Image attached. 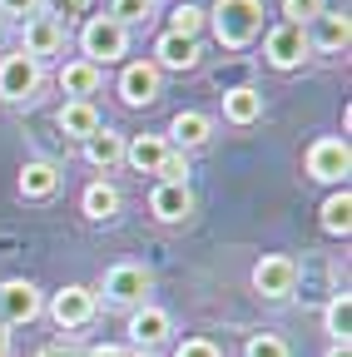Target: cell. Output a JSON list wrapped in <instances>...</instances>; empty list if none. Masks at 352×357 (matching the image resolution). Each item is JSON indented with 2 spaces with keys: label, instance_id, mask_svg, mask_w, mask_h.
<instances>
[{
  "label": "cell",
  "instance_id": "obj_1",
  "mask_svg": "<svg viewBox=\"0 0 352 357\" xmlns=\"http://www.w3.org/2000/svg\"><path fill=\"white\" fill-rule=\"evenodd\" d=\"M204 25H213V40L224 50H243L263 30V0H213V10H204Z\"/></svg>",
  "mask_w": 352,
  "mask_h": 357
},
{
  "label": "cell",
  "instance_id": "obj_2",
  "mask_svg": "<svg viewBox=\"0 0 352 357\" xmlns=\"http://www.w3.org/2000/svg\"><path fill=\"white\" fill-rule=\"evenodd\" d=\"M129 55V30L119 25V20H109V15H90L79 25V60H90V65H114V60H124Z\"/></svg>",
  "mask_w": 352,
  "mask_h": 357
},
{
  "label": "cell",
  "instance_id": "obj_3",
  "mask_svg": "<svg viewBox=\"0 0 352 357\" xmlns=\"http://www.w3.org/2000/svg\"><path fill=\"white\" fill-rule=\"evenodd\" d=\"M149 288H154V278L144 263H114V268H105L95 298H105L109 307H139V303H149Z\"/></svg>",
  "mask_w": 352,
  "mask_h": 357
},
{
  "label": "cell",
  "instance_id": "obj_4",
  "mask_svg": "<svg viewBox=\"0 0 352 357\" xmlns=\"http://www.w3.org/2000/svg\"><path fill=\"white\" fill-rule=\"evenodd\" d=\"M40 84H45V65H35L30 55L10 50L0 60V100L6 105H30L40 95Z\"/></svg>",
  "mask_w": 352,
  "mask_h": 357
},
{
  "label": "cell",
  "instance_id": "obj_5",
  "mask_svg": "<svg viewBox=\"0 0 352 357\" xmlns=\"http://www.w3.org/2000/svg\"><path fill=\"white\" fill-rule=\"evenodd\" d=\"M95 312H100V298H95V288H84V283H65V288L50 298V323H55L60 333L90 328Z\"/></svg>",
  "mask_w": 352,
  "mask_h": 357
},
{
  "label": "cell",
  "instance_id": "obj_6",
  "mask_svg": "<svg viewBox=\"0 0 352 357\" xmlns=\"http://www.w3.org/2000/svg\"><path fill=\"white\" fill-rule=\"evenodd\" d=\"M20 55H30L35 65L65 55V20L60 15H30V20H20Z\"/></svg>",
  "mask_w": 352,
  "mask_h": 357
},
{
  "label": "cell",
  "instance_id": "obj_7",
  "mask_svg": "<svg viewBox=\"0 0 352 357\" xmlns=\"http://www.w3.org/2000/svg\"><path fill=\"white\" fill-rule=\"evenodd\" d=\"M253 293H258V298H273V303L293 298V293H298V258H288V253H263V258L253 263Z\"/></svg>",
  "mask_w": 352,
  "mask_h": 357
},
{
  "label": "cell",
  "instance_id": "obj_8",
  "mask_svg": "<svg viewBox=\"0 0 352 357\" xmlns=\"http://www.w3.org/2000/svg\"><path fill=\"white\" fill-rule=\"evenodd\" d=\"M347 169H352L347 139H332V134H328V139H313V144H307V178L342 189V184H347Z\"/></svg>",
  "mask_w": 352,
  "mask_h": 357
},
{
  "label": "cell",
  "instance_id": "obj_9",
  "mask_svg": "<svg viewBox=\"0 0 352 357\" xmlns=\"http://www.w3.org/2000/svg\"><path fill=\"white\" fill-rule=\"evenodd\" d=\"M40 312H45V293H40L30 278H10V283H0V323H6V328L35 323Z\"/></svg>",
  "mask_w": 352,
  "mask_h": 357
},
{
  "label": "cell",
  "instance_id": "obj_10",
  "mask_svg": "<svg viewBox=\"0 0 352 357\" xmlns=\"http://www.w3.org/2000/svg\"><path fill=\"white\" fill-rule=\"evenodd\" d=\"M159 95H164V75L154 70V60H129L119 70V100L129 109H149Z\"/></svg>",
  "mask_w": 352,
  "mask_h": 357
},
{
  "label": "cell",
  "instance_id": "obj_11",
  "mask_svg": "<svg viewBox=\"0 0 352 357\" xmlns=\"http://www.w3.org/2000/svg\"><path fill=\"white\" fill-rule=\"evenodd\" d=\"M307 55H313V45H307V30L303 25H273L268 40H263V60H268L273 70H298Z\"/></svg>",
  "mask_w": 352,
  "mask_h": 357
},
{
  "label": "cell",
  "instance_id": "obj_12",
  "mask_svg": "<svg viewBox=\"0 0 352 357\" xmlns=\"http://www.w3.org/2000/svg\"><path fill=\"white\" fill-rule=\"evenodd\" d=\"M169 333H174V318H169L159 303L129 307V342H135V352H149V347L169 342Z\"/></svg>",
  "mask_w": 352,
  "mask_h": 357
},
{
  "label": "cell",
  "instance_id": "obj_13",
  "mask_svg": "<svg viewBox=\"0 0 352 357\" xmlns=\"http://www.w3.org/2000/svg\"><path fill=\"white\" fill-rule=\"evenodd\" d=\"M199 60H204V45L194 40V35H174V30H164L159 40H154V70L164 75V70H199Z\"/></svg>",
  "mask_w": 352,
  "mask_h": 357
},
{
  "label": "cell",
  "instance_id": "obj_14",
  "mask_svg": "<svg viewBox=\"0 0 352 357\" xmlns=\"http://www.w3.org/2000/svg\"><path fill=\"white\" fill-rule=\"evenodd\" d=\"M164 139H169V149L189 154V149H199V144H208V139H213V119H208V114H199V109H179Z\"/></svg>",
  "mask_w": 352,
  "mask_h": 357
},
{
  "label": "cell",
  "instance_id": "obj_15",
  "mask_svg": "<svg viewBox=\"0 0 352 357\" xmlns=\"http://www.w3.org/2000/svg\"><path fill=\"white\" fill-rule=\"evenodd\" d=\"M55 124H60V134L65 139H90V134H100L105 129V119H100V109H95V100H65L60 105V114H55Z\"/></svg>",
  "mask_w": 352,
  "mask_h": 357
},
{
  "label": "cell",
  "instance_id": "obj_16",
  "mask_svg": "<svg viewBox=\"0 0 352 357\" xmlns=\"http://www.w3.org/2000/svg\"><path fill=\"white\" fill-rule=\"evenodd\" d=\"M347 40H352V25H347L342 10H323V15L313 20V30H307V45L323 50V55H342Z\"/></svg>",
  "mask_w": 352,
  "mask_h": 357
},
{
  "label": "cell",
  "instance_id": "obj_17",
  "mask_svg": "<svg viewBox=\"0 0 352 357\" xmlns=\"http://www.w3.org/2000/svg\"><path fill=\"white\" fill-rule=\"evenodd\" d=\"M149 213H154L159 223H184V218L194 213V194H189V184H154V194H149Z\"/></svg>",
  "mask_w": 352,
  "mask_h": 357
},
{
  "label": "cell",
  "instance_id": "obj_18",
  "mask_svg": "<svg viewBox=\"0 0 352 357\" xmlns=\"http://www.w3.org/2000/svg\"><path fill=\"white\" fill-rule=\"evenodd\" d=\"M15 189H20V199H55L60 194V169L50 164V159H30L25 169H20V178H15Z\"/></svg>",
  "mask_w": 352,
  "mask_h": 357
},
{
  "label": "cell",
  "instance_id": "obj_19",
  "mask_svg": "<svg viewBox=\"0 0 352 357\" xmlns=\"http://www.w3.org/2000/svg\"><path fill=\"white\" fill-rule=\"evenodd\" d=\"M100 84H105V70L90 65V60H70V65H60V89H65V100H90Z\"/></svg>",
  "mask_w": 352,
  "mask_h": 357
},
{
  "label": "cell",
  "instance_id": "obj_20",
  "mask_svg": "<svg viewBox=\"0 0 352 357\" xmlns=\"http://www.w3.org/2000/svg\"><path fill=\"white\" fill-rule=\"evenodd\" d=\"M224 119L238 124V129L258 124V119H263V95H258L253 84H234V89H224Z\"/></svg>",
  "mask_w": 352,
  "mask_h": 357
},
{
  "label": "cell",
  "instance_id": "obj_21",
  "mask_svg": "<svg viewBox=\"0 0 352 357\" xmlns=\"http://www.w3.org/2000/svg\"><path fill=\"white\" fill-rule=\"evenodd\" d=\"M169 154V139L164 134H135V139H124V164H135L139 174H154Z\"/></svg>",
  "mask_w": 352,
  "mask_h": 357
},
{
  "label": "cell",
  "instance_id": "obj_22",
  "mask_svg": "<svg viewBox=\"0 0 352 357\" xmlns=\"http://www.w3.org/2000/svg\"><path fill=\"white\" fill-rule=\"evenodd\" d=\"M79 208H84V218H95V223H109V218L119 213V189L109 184V178H95V184H84V194H79Z\"/></svg>",
  "mask_w": 352,
  "mask_h": 357
},
{
  "label": "cell",
  "instance_id": "obj_23",
  "mask_svg": "<svg viewBox=\"0 0 352 357\" xmlns=\"http://www.w3.org/2000/svg\"><path fill=\"white\" fill-rule=\"evenodd\" d=\"M84 159H90L95 169H114V164H124V134L119 129H100V134H90L84 139Z\"/></svg>",
  "mask_w": 352,
  "mask_h": 357
},
{
  "label": "cell",
  "instance_id": "obj_24",
  "mask_svg": "<svg viewBox=\"0 0 352 357\" xmlns=\"http://www.w3.org/2000/svg\"><path fill=\"white\" fill-rule=\"evenodd\" d=\"M323 234H332V238L352 234V194H347V184L323 199Z\"/></svg>",
  "mask_w": 352,
  "mask_h": 357
},
{
  "label": "cell",
  "instance_id": "obj_25",
  "mask_svg": "<svg viewBox=\"0 0 352 357\" xmlns=\"http://www.w3.org/2000/svg\"><path fill=\"white\" fill-rule=\"evenodd\" d=\"M347 328H352V298L347 293H332L328 307H323V333L332 342H347Z\"/></svg>",
  "mask_w": 352,
  "mask_h": 357
},
{
  "label": "cell",
  "instance_id": "obj_26",
  "mask_svg": "<svg viewBox=\"0 0 352 357\" xmlns=\"http://www.w3.org/2000/svg\"><path fill=\"white\" fill-rule=\"evenodd\" d=\"M154 15V0H109V20H119L124 30L129 25H144Z\"/></svg>",
  "mask_w": 352,
  "mask_h": 357
},
{
  "label": "cell",
  "instance_id": "obj_27",
  "mask_svg": "<svg viewBox=\"0 0 352 357\" xmlns=\"http://www.w3.org/2000/svg\"><path fill=\"white\" fill-rule=\"evenodd\" d=\"M243 357H293V347H288V337H278V333H253V337L243 342Z\"/></svg>",
  "mask_w": 352,
  "mask_h": 357
},
{
  "label": "cell",
  "instance_id": "obj_28",
  "mask_svg": "<svg viewBox=\"0 0 352 357\" xmlns=\"http://www.w3.org/2000/svg\"><path fill=\"white\" fill-rule=\"evenodd\" d=\"M328 10V0H283V15H288V25H313L318 15Z\"/></svg>",
  "mask_w": 352,
  "mask_h": 357
},
{
  "label": "cell",
  "instance_id": "obj_29",
  "mask_svg": "<svg viewBox=\"0 0 352 357\" xmlns=\"http://www.w3.org/2000/svg\"><path fill=\"white\" fill-rule=\"evenodd\" d=\"M154 174H159V184H189V154L169 149V154H164V164H159Z\"/></svg>",
  "mask_w": 352,
  "mask_h": 357
},
{
  "label": "cell",
  "instance_id": "obj_30",
  "mask_svg": "<svg viewBox=\"0 0 352 357\" xmlns=\"http://www.w3.org/2000/svg\"><path fill=\"white\" fill-rule=\"evenodd\" d=\"M169 30H174V35H194V40H199V30H204V10H199V6H179V10L169 15Z\"/></svg>",
  "mask_w": 352,
  "mask_h": 357
},
{
  "label": "cell",
  "instance_id": "obj_31",
  "mask_svg": "<svg viewBox=\"0 0 352 357\" xmlns=\"http://www.w3.org/2000/svg\"><path fill=\"white\" fill-rule=\"evenodd\" d=\"M174 357H224V347H218L213 337H184L179 347H174Z\"/></svg>",
  "mask_w": 352,
  "mask_h": 357
},
{
  "label": "cell",
  "instance_id": "obj_32",
  "mask_svg": "<svg viewBox=\"0 0 352 357\" xmlns=\"http://www.w3.org/2000/svg\"><path fill=\"white\" fill-rule=\"evenodd\" d=\"M15 15V20H30V15H45V0H0V20Z\"/></svg>",
  "mask_w": 352,
  "mask_h": 357
},
{
  "label": "cell",
  "instance_id": "obj_33",
  "mask_svg": "<svg viewBox=\"0 0 352 357\" xmlns=\"http://www.w3.org/2000/svg\"><path fill=\"white\" fill-rule=\"evenodd\" d=\"M50 6H55L60 15H79L84 6H90V0H50Z\"/></svg>",
  "mask_w": 352,
  "mask_h": 357
},
{
  "label": "cell",
  "instance_id": "obj_34",
  "mask_svg": "<svg viewBox=\"0 0 352 357\" xmlns=\"http://www.w3.org/2000/svg\"><path fill=\"white\" fill-rule=\"evenodd\" d=\"M90 357H129V347H114V342H100V347H90Z\"/></svg>",
  "mask_w": 352,
  "mask_h": 357
},
{
  "label": "cell",
  "instance_id": "obj_35",
  "mask_svg": "<svg viewBox=\"0 0 352 357\" xmlns=\"http://www.w3.org/2000/svg\"><path fill=\"white\" fill-rule=\"evenodd\" d=\"M323 357H352V347H347V342H328V352H323Z\"/></svg>",
  "mask_w": 352,
  "mask_h": 357
},
{
  "label": "cell",
  "instance_id": "obj_36",
  "mask_svg": "<svg viewBox=\"0 0 352 357\" xmlns=\"http://www.w3.org/2000/svg\"><path fill=\"white\" fill-rule=\"evenodd\" d=\"M0 357H10V328L0 323Z\"/></svg>",
  "mask_w": 352,
  "mask_h": 357
},
{
  "label": "cell",
  "instance_id": "obj_37",
  "mask_svg": "<svg viewBox=\"0 0 352 357\" xmlns=\"http://www.w3.org/2000/svg\"><path fill=\"white\" fill-rule=\"evenodd\" d=\"M129 357H149V352H129Z\"/></svg>",
  "mask_w": 352,
  "mask_h": 357
},
{
  "label": "cell",
  "instance_id": "obj_38",
  "mask_svg": "<svg viewBox=\"0 0 352 357\" xmlns=\"http://www.w3.org/2000/svg\"><path fill=\"white\" fill-rule=\"evenodd\" d=\"M0 30H6V20H0Z\"/></svg>",
  "mask_w": 352,
  "mask_h": 357
}]
</instances>
